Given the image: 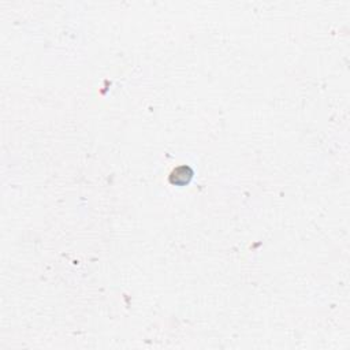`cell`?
I'll return each mask as SVG.
<instances>
[{
	"mask_svg": "<svg viewBox=\"0 0 350 350\" xmlns=\"http://www.w3.org/2000/svg\"><path fill=\"white\" fill-rule=\"evenodd\" d=\"M192 177L193 171L190 167L181 166L172 171V174H171V182L177 185L189 184V181L192 180Z\"/></svg>",
	"mask_w": 350,
	"mask_h": 350,
	"instance_id": "1",
	"label": "cell"
}]
</instances>
